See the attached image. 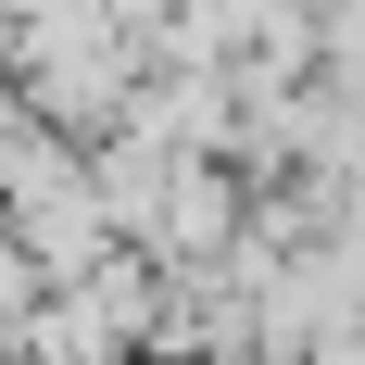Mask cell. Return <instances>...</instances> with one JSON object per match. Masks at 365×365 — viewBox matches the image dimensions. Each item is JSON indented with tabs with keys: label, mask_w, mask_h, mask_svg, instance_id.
Segmentation results:
<instances>
[{
	"label": "cell",
	"mask_w": 365,
	"mask_h": 365,
	"mask_svg": "<svg viewBox=\"0 0 365 365\" xmlns=\"http://www.w3.org/2000/svg\"><path fill=\"white\" fill-rule=\"evenodd\" d=\"M26 290H38V264H26V252H0V315H13Z\"/></svg>",
	"instance_id": "cell-1"
}]
</instances>
